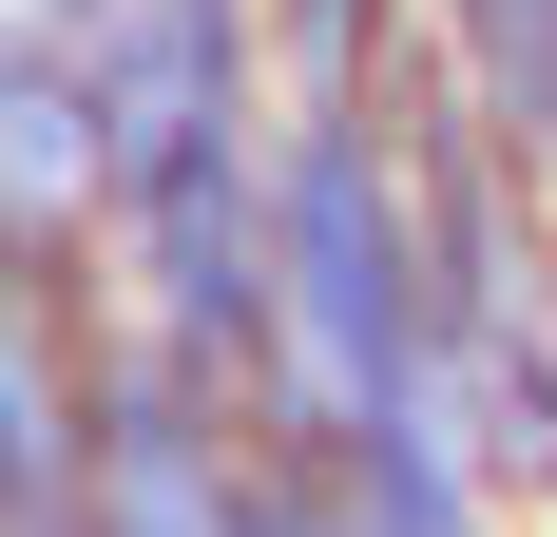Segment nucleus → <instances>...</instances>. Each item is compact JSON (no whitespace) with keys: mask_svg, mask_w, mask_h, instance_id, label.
I'll use <instances>...</instances> for the list:
<instances>
[{"mask_svg":"<svg viewBox=\"0 0 557 537\" xmlns=\"http://www.w3.org/2000/svg\"><path fill=\"white\" fill-rule=\"evenodd\" d=\"M270 154H288L270 0H115L97 20V250H115V308L173 326L193 365H231L250 403H270V346H288Z\"/></svg>","mask_w":557,"mask_h":537,"instance_id":"nucleus-1","label":"nucleus"},{"mask_svg":"<svg viewBox=\"0 0 557 537\" xmlns=\"http://www.w3.org/2000/svg\"><path fill=\"white\" fill-rule=\"evenodd\" d=\"M366 97H385L404 212H423V384H443L461 461L519 519H557V173L423 58V20H404V58Z\"/></svg>","mask_w":557,"mask_h":537,"instance_id":"nucleus-2","label":"nucleus"},{"mask_svg":"<svg viewBox=\"0 0 557 537\" xmlns=\"http://www.w3.org/2000/svg\"><path fill=\"white\" fill-rule=\"evenodd\" d=\"M231 480H250V384L115 308L77 403V537H231Z\"/></svg>","mask_w":557,"mask_h":537,"instance_id":"nucleus-3","label":"nucleus"},{"mask_svg":"<svg viewBox=\"0 0 557 537\" xmlns=\"http://www.w3.org/2000/svg\"><path fill=\"white\" fill-rule=\"evenodd\" d=\"M97 20L115 0H0V268H77V288H115V250H97Z\"/></svg>","mask_w":557,"mask_h":537,"instance_id":"nucleus-4","label":"nucleus"},{"mask_svg":"<svg viewBox=\"0 0 557 537\" xmlns=\"http://www.w3.org/2000/svg\"><path fill=\"white\" fill-rule=\"evenodd\" d=\"M308 461H327V499H346V537H539L481 461H461V423L443 403H366V423H288Z\"/></svg>","mask_w":557,"mask_h":537,"instance_id":"nucleus-5","label":"nucleus"},{"mask_svg":"<svg viewBox=\"0 0 557 537\" xmlns=\"http://www.w3.org/2000/svg\"><path fill=\"white\" fill-rule=\"evenodd\" d=\"M423 58L557 173V0H423Z\"/></svg>","mask_w":557,"mask_h":537,"instance_id":"nucleus-6","label":"nucleus"},{"mask_svg":"<svg viewBox=\"0 0 557 537\" xmlns=\"http://www.w3.org/2000/svg\"><path fill=\"white\" fill-rule=\"evenodd\" d=\"M404 20L423 0H270V58H288V97H366L404 58Z\"/></svg>","mask_w":557,"mask_h":537,"instance_id":"nucleus-7","label":"nucleus"},{"mask_svg":"<svg viewBox=\"0 0 557 537\" xmlns=\"http://www.w3.org/2000/svg\"><path fill=\"white\" fill-rule=\"evenodd\" d=\"M231 537H346V499H327V461L288 423H250V480H231Z\"/></svg>","mask_w":557,"mask_h":537,"instance_id":"nucleus-8","label":"nucleus"}]
</instances>
